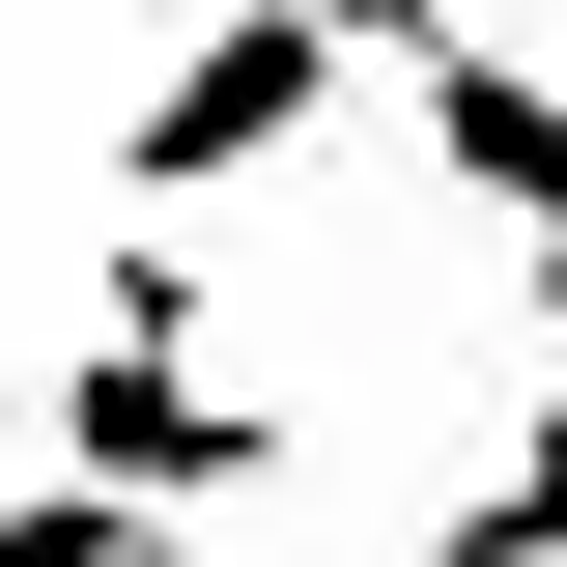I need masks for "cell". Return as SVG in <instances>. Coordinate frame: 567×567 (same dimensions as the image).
Masks as SVG:
<instances>
[{"instance_id": "6da1fadb", "label": "cell", "mask_w": 567, "mask_h": 567, "mask_svg": "<svg viewBox=\"0 0 567 567\" xmlns=\"http://www.w3.org/2000/svg\"><path fill=\"white\" fill-rule=\"evenodd\" d=\"M58 483L171 511V539L284 483V398H227V369H199V284H171V256H114V312L58 341Z\"/></svg>"}, {"instance_id": "7a4b0ae2", "label": "cell", "mask_w": 567, "mask_h": 567, "mask_svg": "<svg viewBox=\"0 0 567 567\" xmlns=\"http://www.w3.org/2000/svg\"><path fill=\"white\" fill-rule=\"evenodd\" d=\"M341 85H369V29H312V0H227V29H171V85L114 114V199L171 227V199H256L284 142H341Z\"/></svg>"}, {"instance_id": "3957f363", "label": "cell", "mask_w": 567, "mask_h": 567, "mask_svg": "<svg viewBox=\"0 0 567 567\" xmlns=\"http://www.w3.org/2000/svg\"><path fill=\"white\" fill-rule=\"evenodd\" d=\"M398 114L454 142V199L539 256V341H567V85H539V58H483V29H425V58H398Z\"/></svg>"}, {"instance_id": "277c9868", "label": "cell", "mask_w": 567, "mask_h": 567, "mask_svg": "<svg viewBox=\"0 0 567 567\" xmlns=\"http://www.w3.org/2000/svg\"><path fill=\"white\" fill-rule=\"evenodd\" d=\"M425 567H567V369H539V425H511L483 483L425 511Z\"/></svg>"}, {"instance_id": "5b68a950", "label": "cell", "mask_w": 567, "mask_h": 567, "mask_svg": "<svg viewBox=\"0 0 567 567\" xmlns=\"http://www.w3.org/2000/svg\"><path fill=\"white\" fill-rule=\"evenodd\" d=\"M0 567H171V511H114V483H0Z\"/></svg>"}, {"instance_id": "8992f818", "label": "cell", "mask_w": 567, "mask_h": 567, "mask_svg": "<svg viewBox=\"0 0 567 567\" xmlns=\"http://www.w3.org/2000/svg\"><path fill=\"white\" fill-rule=\"evenodd\" d=\"M171 29H227V0H171ZM312 29H369V58H425V29H454V0H312Z\"/></svg>"}, {"instance_id": "52a82bcc", "label": "cell", "mask_w": 567, "mask_h": 567, "mask_svg": "<svg viewBox=\"0 0 567 567\" xmlns=\"http://www.w3.org/2000/svg\"><path fill=\"white\" fill-rule=\"evenodd\" d=\"M171 567H199V539H171Z\"/></svg>"}]
</instances>
